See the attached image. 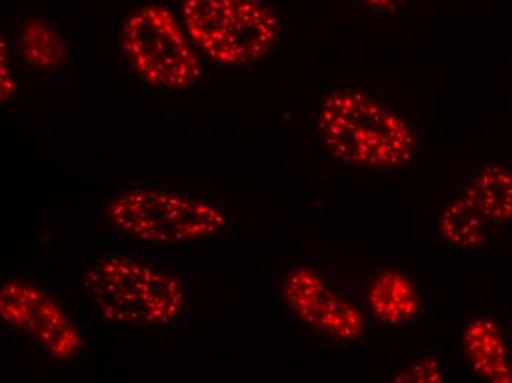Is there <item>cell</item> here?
<instances>
[{
    "label": "cell",
    "instance_id": "obj_10",
    "mask_svg": "<svg viewBox=\"0 0 512 383\" xmlns=\"http://www.w3.org/2000/svg\"><path fill=\"white\" fill-rule=\"evenodd\" d=\"M465 356L477 375L490 382H512V364L499 329L486 319L468 323L464 333Z\"/></svg>",
    "mask_w": 512,
    "mask_h": 383
},
{
    "label": "cell",
    "instance_id": "obj_11",
    "mask_svg": "<svg viewBox=\"0 0 512 383\" xmlns=\"http://www.w3.org/2000/svg\"><path fill=\"white\" fill-rule=\"evenodd\" d=\"M492 230V224L462 192L454 201L449 202L443 213L442 235L452 247H480L485 244Z\"/></svg>",
    "mask_w": 512,
    "mask_h": 383
},
{
    "label": "cell",
    "instance_id": "obj_2",
    "mask_svg": "<svg viewBox=\"0 0 512 383\" xmlns=\"http://www.w3.org/2000/svg\"><path fill=\"white\" fill-rule=\"evenodd\" d=\"M103 319L117 325L167 326L184 308L186 288L179 277L130 257H103L84 280Z\"/></svg>",
    "mask_w": 512,
    "mask_h": 383
},
{
    "label": "cell",
    "instance_id": "obj_6",
    "mask_svg": "<svg viewBox=\"0 0 512 383\" xmlns=\"http://www.w3.org/2000/svg\"><path fill=\"white\" fill-rule=\"evenodd\" d=\"M0 319L8 328L26 335L52 360H73L83 350V336L62 305L33 283H3Z\"/></svg>",
    "mask_w": 512,
    "mask_h": 383
},
{
    "label": "cell",
    "instance_id": "obj_12",
    "mask_svg": "<svg viewBox=\"0 0 512 383\" xmlns=\"http://www.w3.org/2000/svg\"><path fill=\"white\" fill-rule=\"evenodd\" d=\"M21 56L30 67L58 70L68 61V46L64 37L45 20L28 21L20 36Z\"/></svg>",
    "mask_w": 512,
    "mask_h": 383
},
{
    "label": "cell",
    "instance_id": "obj_4",
    "mask_svg": "<svg viewBox=\"0 0 512 383\" xmlns=\"http://www.w3.org/2000/svg\"><path fill=\"white\" fill-rule=\"evenodd\" d=\"M109 223L136 241L184 244L223 232L227 217L214 204L174 191L134 188L115 196L108 207Z\"/></svg>",
    "mask_w": 512,
    "mask_h": 383
},
{
    "label": "cell",
    "instance_id": "obj_7",
    "mask_svg": "<svg viewBox=\"0 0 512 383\" xmlns=\"http://www.w3.org/2000/svg\"><path fill=\"white\" fill-rule=\"evenodd\" d=\"M282 295L296 319L321 335L355 341L364 332V316L358 305L315 270L308 267L292 270L284 279Z\"/></svg>",
    "mask_w": 512,
    "mask_h": 383
},
{
    "label": "cell",
    "instance_id": "obj_3",
    "mask_svg": "<svg viewBox=\"0 0 512 383\" xmlns=\"http://www.w3.org/2000/svg\"><path fill=\"white\" fill-rule=\"evenodd\" d=\"M184 30L212 62L254 64L271 51L282 21L261 0H183Z\"/></svg>",
    "mask_w": 512,
    "mask_h": 383
},
{
    "label": "cell",
    "instance_id": "obj_13",
    "mask_svg": "<svg viewBox=\"0 0 512 383\" xmlns=\"http://www.w3.org/2000/svg\"><path fill=\"white\" fill-rule=\"evenodd\" d=\"M401 382H440L442 381V370L440 364L436 361H424V363L415 364L407 372L399 376Z\"/></svg>",
    "mask_w": 512,
    "mask_h": 383
},
{
    "label": "cell",
    "instance_id": "obj_9",
    "mask_svg": "<svg viewBox=\"0 0 512 383\" xmlns=\"http://www.w3.org/2000/svg\"><path fill=\"white\" fill-rule=\"evenodd\" d=\"M492 224L493 229L512 223V168L485 164L471 171L462 191Z\"/></svg>",
    "mask_w": 512,
    "mask_h": 383
},
{
    "label": "cell",
    "instance_id": "obj_1",
    "mask_svg": "<svg viewBox=\"0 0 512 383\" xmlns=\"http://www.w3.org/2000/svg\"><path fill=\"white\" fill-rule=\"evenodd\" d=\"M318 133L337 161L370 171L411 163L417 136L407 120L357 89L334 90L318 111Z\"/></svg>",
    "mask_w": 512,
    "mask_h": 383
},
{
    "label": "cell",
    "instance_id": "obj_5",
    "mask_svg": "<svg viewBox=\"0 0 512 383\" xmlns=\"http://www.w3.org/2000/svg\"><path fill=\"white\" fill-rule=\"evenodd\" d=\"M189 39L170 9L146 5L127 18L121 46L145 82L167 89H187L202 77L201 61Z\"/></svg>",
    "mask_w": 512,
    "mask_h": 383
},
{
    "label": "cell",
    "instance_id": "obj_15",
    "mask_svg": "<svg viewBox=\"0 0 512 383\" xmlns=\"http://www.w3.org/2000/svg\"><path fill=\"white\" fill-rule=\"evenodd\" d=\"M359 2L367 6L368 9H373V11L392 12L398 9L399 6L404 5L405 0H359Z\"/></svg>",
    "mask_w": 512,
    "mask_h": 383
},
{
    "label": "cell",
    "instance_id": "obj_8",
    "mask_svg": "<svg viewBox=\"0 0 512 383\" xmlns=\"http://www.w3.org/2000/svg\"><path fill=\"white\" fill-rule=\"evenodd\" d=\"M371 316L387 326L410 325L421 310L420 294L404 274L387 270L374 277L368 288Z\"/></svg>",
    "mask_w": 512,
    "mask_h": 383
},
{
    "label": "cell",
    "instance_id": "obj_14",
    "mask_svg": "<svg viewBox=\"0 0 512 383\" xmlns=\"http://www.w3.org/2000/svg\"><path fill=\"white\" fill-rule=\"evenodd\" d=\"M15 87L17 86H15L11 65H9V59L6 56L5 42L2 39V49H0V98H2L3 104L14 95Z\"/></svg>",
    "mask_w": 512,
    "mask_h": 383
}]
</instances>
